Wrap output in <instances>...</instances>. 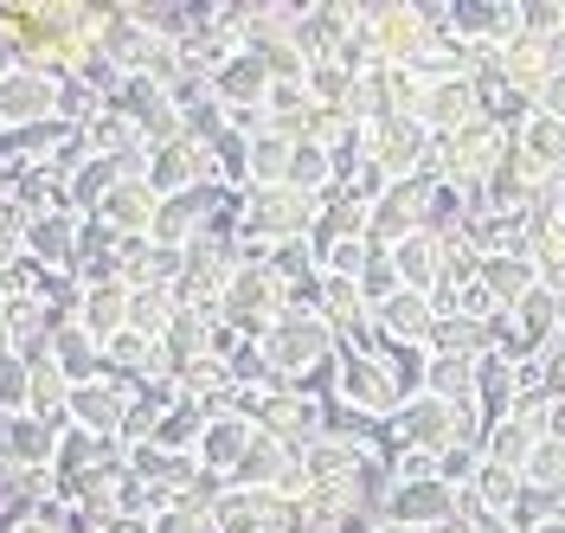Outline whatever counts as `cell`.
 <instances>
[{
  "label": "cell",
  "instance_id": "cell-1",
  "mask_svg": "<svg viewBox=\"0 0 565 533\" xmlns=\"http://www.w3.org/2000/svg\"><path fill=\"white\" fill-rule=\"evenodd\" d=\"M392 430H398L412 450H424V457H444V450H482V430L489 425H482L476 405H444V398L418 392V398L398 405Z\"/></svg>",
  "mask_w": 565,
  "mask_h": 533
},
{
  "label": "cell",
  "instance_id": "cell-2",
  "mask_svg": "<svg viewBox=\"0 0 565 533\" xmlns=\"http://www.w3.org/2000/svg\"><path fill=\"white\" fill-rule=\"evenodd\" d=\"M321 218L316 193H296V186H250L245 193V232L250 238H270V245H309Z\"/></svg>",
  "mask_w": 565,
  "mask_h": 533
},
{
  "label": "cell",
  "instance_id": "cell-3",
  "mask_svg": "<svg viewBox=\"0 0 565 533\" xmlns=\"http://www.w3.org/2000/svg\"><path fill=\"white\" fill-rule=\"evenodd\" d=\"M264 354H270V366H277L282 380H289V392H296V380H302L309 366H321V360L341 354V334H334V328H328L316 309H289V316L270 328Z\"/></svg>",
  "mask_w": 565,
  "mask_h": 533
},
{
  "label": "cell",
  "instance_id": "cell-4",
  "mask_svg": "<svg viewBox=\"0 0 565 533\" xmlns=\"http://www.w3.org/2000/svg\"><path fill=\"white\" fill-rule=\"evenodd\" d=\"M282 316H289V284L277 270H238L225 289V309H218V321H232L245 341H270Z\"/></svg>",
  "mask_w": 565,
  "mask_h": 533
},
{
  "label": "cell",
  "instance_id": "cell-5",
  "mask_svg": "<svg viewBox=\"0 0 565 533\" xmlns=\"http://www.w3.org/2000/svg\"><path fill=\"white\" fill-rule=\"evenodd\" d=\"M232 277H238V250L218 245V238H200V245H186L174 302H180V309H200V316H218V309H225V289H232Z\"/></svg>",
  "mask_w": 565,
  "mask_h": 533
},
{
  "label": "cell",
  "instance_id": "cell-6",
  "mask_svg": "<svg viewBox=\"0 0 565 533\" xmlns=\"http://www.w3.org/2000/svg\"><path fill=\"white\" fill-rule=\"evenodd\" d=\"M218 180V154H212L200 136H180V142L154 148V161H148V186L161 193V200H180V193H200Z\"/></svg>",
  "mask_w": 565,
  "mask_h": 533
},
{
  "label": "cell",
  "instance_id": "cell-7",
  "mask_svg": "<svg viewBox=\"0 0 565 533\" xmlns=\"http://www.w3.org/2000/svg\"><path fill=\"white\" fill-rule=\"evenodd\" d=\"M334 398L353 405V412H366V418H380V425H392L398 405H405V392L392 386V373L380 366V354H348V348H341V392Z\"/></svg>",
  "mask_w": 565,
  "mask_h": 533
},
{
  "label": "cell",
  "instance_id": "cell-8",
  "mask_svg": "<svg viewBox=\"0 0 565 533\" xmlns=\"http://www.w3.org/2000/svg\"><path fill=\"white\" fill-rule=\"evenodd\" d=\"M366 13V26L380 39V52H386V65H418L424 45H430V20H424V7L412 0H392V7H360Z\"/></svg>",
  "mask_w": 565,
  "mask_h": 533
},
{
  "label": "cell",
  "instance_id": "cell-9",
  "mask_svg": "<svg viewBox=\"0 0 565 533\" xmlns=\"http://www.w3.org/2000/svg\"><path fill=\"white\" fill-rule=\"evenodd\" d=\"M386 514H392V527L437 533V527H450V521H457V489H444L437 476H424V482H392Z\"/></svg>",
  "mask_w": 565,
  "mask_h": 533
},
{
  "label": "cell",
  "instance_id": "cell-10",
  "mask_svg": "<svg viewBox=\"0 0 565 533\" xmlns=\"http://www.w3.org/2000/svg\"><path fill=\"white\" fill-rule=\"evenodd\" d=\"M39 122H58V84L39 72L0 77V129H39Z\"/></svg>",
  "mask_w": 565,
  "mask_h": 533
},
{
  "label": "cell",
  "instance_id": "cell-11",
  "mask_svg": "<svg viewBox=\"0 0 565 533\" xmlns=\"http://www.w3.org/2000/svg\"><path fill=\"white\" fill-rule=\"evenodd\" d=\"M360 33V7H341V0H321L302 13V26H296V45H302V58L309 65H334L341 58V45Z\"/></svg>",
  "mask_w": 565,
  "mask_h": 533
},
{
  "label": "cell",
  "instance_id": "cell-12",
  "mask_svg": "<svg viewBox=\"0 0 565 533\" xmlns=\"http://www.w3.org/2000/svg\"><path fill=\"white\" fill-rule=\"evenodd\" d=\"M437 302L424 296V289H398L386 309H373V334L380 341H405V348H430V334H437Z\"/></svg>",
  "mask_w": 565,
  "mask_h": 533
},
{
  "label": "cell",
  "instance_id": "cell-13",
  "mask_svg": "<svg viewBox=\"0 0 565 533\" xmlns=\"http://www.w3.org/2000/svg\"><path fill=\"white\" fill-rule=\"evenodd\" d=\"M136 392L116 386V380H97V386H77L71 392V425L90 430V437H122V418H129Z\"/></svg>",
  "mask_w": 565,
  "mask_h": 533
},
{
  "label": "cell",
  "instance_id": "cell-14",
  "mask_svg": "<svg viewBox=\"0 0 565 533\" xmlns=\"http://www.w3.org/2000/svg\"><path fill=\"white\" fill-rule=\"evenodd\" d=\"M270 72H264V58L257 52H238V58H225L218 77H212V104L218 109H270Z\"/></svg>",
  "mask_w": 565,
  "mask_h": 533
},
{
  "label": "cell",
  "instance_id": "cell-15",
  "mask_svg": "<svg viewBox=\"0 0 565 533\" xmlns=\"http://www.w3.org/2000/svg\"><path fill=\"white\" fill-rule=\"evenodd\" d=\"M392 180H418L424 161H430V129H424L418 116H392L380 122V154H373Z\"/></svg>",
  "mask_w": 565,
  "mask_h": 533
},
{
  "label": "cell",
  "instance_id": "cell-16",
  "mask_svg": "<svg viewBox=\"0 0 565 533\" xmlns=\"http://www.w3.org/2000/svg\"><path fill=\"white\" fill-rule=\"evenodd\" d=\"M366 213H373V206H360L348 186H328V193H321V218H316V232H309L316 264L328 257V250H341L348 238H366Z\"/></svg>",
  "mask_w": 565,
  "mask_h": 533
},
{
  "label": "cell",
  "instance_id": "cell-17",
  "mask_svg": "<svg viewBox=\"0 0 565 533\" xmlns=\"http://www.w3.org/2000/svg\"><path fill=\"white\" fill-rule=\"evenodd\" d=\"M154 213H161V193H154L148 180H122L90 218H104L116 238H148V232H154Z\"/></svg>",
  "mask_w": 565,
  "mask_h": 533
},
{
  "label": "cell",
  "instance_id": "cell-18",
  "mask_svg": "<svg viewBox=\"0 0 565 533\" xmlns=\"http://www.w3.org/2000/svg\"><path fill=\"white\" fill-rule=\"evenodd\" d=\"M212 328H218V316H200V309H180L174 316V328L161 334V380L168 386H174L193 360L212 354Z\"/></svg>",
  "mask_w": 565,
  "mask_h": 533
},
{
  "label": "cell",
  "instance_id": "cell-19",
  "mask_svg": "<svg viewBox=\"0 0 565 533\" xmlns=\"http://www.w3.org/2000/svg\"><path fill=\"white\" fill-rule=\"evenodd\" d=\"M52 360H58V373H65L71 386H97L109 373L104 341H97L90 328H77V321H58V328H52Z\"/></svg>",
  "mask_w": 565,
  "mask_h": 533
},
{
  "label": "cell",
  "instance_id": "cell-20",
  "mask_svg": "<svg viewBox=\"0 0 565 533\" xmlns=\"http://www.w3.org/2000/svg\"><path fill=\"white\" fill-rule=\"evenodd\" d=\"M257 430H270V437H282V444H296V450H302V444H316V437H321V405H316V398H302V392H270Z\"/></svg>",
  "mask_w": 565,
  "mask_h": 533
},
{
  "label": "cell",
  "instance_id": "cell-21",
  "mask_svg": "<svg viewBox=\"0 0 565 533\" xmlns=\"http://www.w3.org/2000/svg\"><path fill=\"white\" fill-rule=\"evenodd\" d=\"M77 225H84V218H71V213H45V218H33L26 257H33L39 270H52V277H71V270H77Z\"/></svg>",
  "mask_w": 565,
  "mask_h": 533
},
{
  "label": "cell",
  "instance_id": "cell-22",
  "mask_svg": "<svg viewBox=\"0 0 565 533\" xmlns=\"http://www.w3.org/2000/svg\"><path fill=\"white\" fill-rule=\"evenodd\" d=\"M0 450L7 462H20V469H52L58 462V430L33 418V412H20V418H0Z\"/></svg>",
  "mask_w": 565,
  "mask_h": 533
},
{
  "label": "cell",
  "instance_id": "cell-23",
  "mask_svg": "<svg viewBox=\"0 0 565 533\" xmlns=\"http://www.w3.org/2000/svg\"><path fill=\"white\" fill-rule=\"evenodd\" d=\"M514 398H521V373H514V360L508 354H482L476 360V412H482V425L514 418Z\"/></svg>",
  "mask_w": 565,
  "mask_h": 533
},
{
  "label": "cell",
  "instance_id": "cell-24",
  "mask_svg": "<svg viewBox=\"0 0 565 533\" xmlns=\"http://www.w3.org/2000/svg\"><path fill=\"white\" fill-rule=\"evenodd\" d=\"M250 444H257V425L225 412V418H212L206 437H200V469H212V476H225V482H232V469L245 462Z\"/></svg>",
  "mask_w": 565,
  "mask_h": 533
},
{
  "label": "cell",
  "instance_id": "cell-25",
  "mask_svg": "<svg viewBox=\"0 0 565 533\" xmlns=\"http://www.w3.org/2000/svg\"><path fill=\"white\" fill-rule=\"evenodd\" d=\"M302 457L296 444H282L270 430H257V444L245 450V462L232 469V489H282V476H289V462Z\"/></svg>",
  "mask_w": 565,
  "mask_h": 533
},
{
  "label": "cell",
  "instance_id": "cell-26",
  "mask_svg": "<svg viewBox=\"0 0 565 533\" xmlns=\"http://www.w3.org/2000/svg\"><path fill=\"white\" fill-rule=\"evenodd\" d=\"M482 116V104H476V90L469 84H430L418 104V122L430 129V136H457V129H469Z\"/></svg>",
  "mask_w": 565,
  "mask_h": 533
},
{
  "label": "cell",
  "instance_id": "cell-27",
  "mask_svg": "<svg viewBox=\"0 0 565 533\" xmlns=\"http://www.w3.org/2000/svg\"><path fill=\"white\" fill-rule=\"evenodd\" d=\"M457 39H469V45H508V39H521V7H508V0H482V7H457V26H450Z\"/></svg>",
  "mask_w": 565,
  "mask_h": 533
},
{
  "label": "cell",
  "instance_id": "cell-28",
  "mask_svg": "<svg viewBox=\"0 0 565 533\" xmlns=\"http://www.w3.org/2000/svg\"><path fill=\"white\" fill-rule=\"evenodd\" d=\"M514 148H521L546 180H565V122H553V116H540V109H533L527 122L514 129Z\"/></svg>",
  "mask_w": 565,
  "mask_h": 533
},
{
  "label": "cell",
  "instance_id": "cell-29",
  "mask_svg": "<svg viewBox=\"0 0 565 533\" xmlns=\"http://www.w3.org/2000/svg\"><path fill=\"white\" fill-rule=\"evenodd\" d=\"M232 386H238V380H232V366L206 354V360H193V366L174 380V398H180V405H200V412L218 418V405L232 398Z\"/></svg>",
  "mask_w": 565,
  "mask_h": 533
},
{
  "label": "cell",
  "instance_id": "cell-30",
  "mask_svg": "<svg viewBox=\"0 0 565 533\" xmlns=\"http://www.w3.org/2000/svg\"><path fill=\"white\" fill-rule=\"evenodd\" d=\"M129 302H136V289H129V284L84 289V302H77V328H90L97 341H109V334H122V328H129Z\"/></svg>",
  "mask_w": 565,
  "mask_h": 533
},
{
  "label": "cell",
  "instance_id": "cell-31",
  "mask_svg": "<svg viewBox=\"0 0 565 533\" xmlns=\"http://www.w3.org/2000/svg\"><path fill=\"white\" fill-rule=\"evenodd\" d=\"M129 469H136L141 482L168 489V495H180V489L200 482V457H174V450H161V444H136V450H129Z\"/></svg>",
  "mask_w": 565,
  "mask_h": 533
},
{
  "label": "cell",
  "instance_id": "cell-32",
  "mask_svg": "<svg viewBox=\"0 0 565 533\" xmlns=\"http://www.w3.org/2000/svg\"><path fill=\"white\" fill-rule=\"evenodd\" d=\"M482 284H489V296L514 316L533 289H540V270H533V257H482Z\"/></svg>",
  "mask_w": 565,
  "mask_h": 533
},
{
  "label": "cell",
  "instance_id": "cell-33",
  "mask_svg": "<svg viewBox=\"0 0 565 533\" xmlns=\"http://www.w3.org/2000/svg\"><path fill=\"white\" fill-rule=\"evenodd\" d=\"M392 264H398V277H405V289H437V277H444V238H430V232H418V238H405V245L392 250Z\"/></svg>",
  "mask_w": 565,
  "mask_h": 533
},
{
  "label": "cell",
  "instance_id": "cell-34",
  "mask_svg": "<svg viewBox=\"0 0 565 533\" xmlns=\"http://www.w3.org/2000/svg\"><path fill=\"white\" fill-rule=\"evenodd\" d=\"M424 392H430V398H444V405H476V360H462V354H430Z\"/></svg>",
  "mask_w": 565,
  "mask_h": 533
},
{
  "label": "cell",
  "instance_id": "cell-35",
  "mask_svg": "<svg viewBox=\"0 0 565 533\" xmlns=\"http://www.w3.org/2000/svg\"><path fill=\"white\" fill-rule=\"evenodd\" d=\"M373 354H380V366L392 373V386L405 392V398H418L424 373H430V348H405V341H380V334H373Z\"/></svg>",
  "mask_w": 565,
  "mask_h": 533
},
{
  "label": "cell",
  "instance_id": "cell-36",
  "mask_svg": "<svg viewBox=\"0 0 565 533\" xmlns=\"http://www.w3.org/2000/svg\"><path fill=\"white\" fill-rule=\"evenodd\" d=\"M533 444H540V437H533L521 418H501V425L482 430V450H476V457H482V462H508V469H527Z\"/></svg>",
  "mask_w": 565,
  "mask_h": 533
},
{
  "label": "cell",
  "instance_id": "cell-37",
  "mask_svg": "<svg viewBox=\"0 0 565 533\" xmlns=\"http://www.w3.org/2000/svg\"><path fill=\"white\" fill-rule=\"evenodd\" d=\"M206 425H212V412H200V405H180V398H174V412L161 418L154 444H161V450H174V457H200V437H206Z\"/></svg>",
  "mask_w": 565,
  "mask_h": 533
},
{
  "label": "cell",
  "instance_id": "cell-38",
  "mask_svg": "<svg viewBox=\"0 0 565 533\" xmlns=\"http://www.w3.org/2000/svg\"><path fill=\"white\" fill-rule=\"evenodd\" d=\"M360 457H366V450H353V444H341V437L302 444V462H309L316 482H348V476H360Z\"/></svg>",
  "mask_w": 565,
  "mask_h": 533
},
{
  "label": "cell",
  "instance_id": "cell-39",
  "mask_svg": "<svg viewBox=\"0 0 565 533\" xmlns=\"http://www.w3.org/2000/svg\"><path fill=\"white\" fill-rule=\"evenodd\" d=\"M430 354H462V360H482V354H489V321L444 316V321H437V334H430Z\"/></svg>",
  "mask_w": 565,
  "mask_h": 533
},
{
  "label": "cell",
  "instance_id": "cell-40",
  "mask_svg": "<svg viewBox=\"0 0 565 533\" xmlns=\"http://www.w3.org/2000/svg\"><path fill=\"white\" fill-rule=\"evenodd\" d=\"M514 321H521V334H527L533 348L546 354V348L559 341V296H553V289H533L527 302L514 309Z\"/></svg>",
  "mask_w": 565,
  "mask_h": 533
},
{
  "label": "cell",
  "instance_id": "cell-41",
  "mask_svg": "<svg viewBox=\"0 0 565 533\" xmlns=\"http://www.w3.org/2000/svg\"><path fill=\"white\" fill-rule=\"evenodd\" d=\"M289 154H296V142L289 136H257L250 142V186H289Z\"/></svg>",
  "mask_w": 565,
  "mask_h": 533
},
{
  "label": "cell",
  "instance_id": "cell-42",
  "mask_svg": "<svg viewBox=\"0 0 565 533\" xmlns=\"http://www.w3.org/2000/svg\"><path fill=\"white\" fill-rule=\"evenodd\" d=\"M174 316H180L174 289H136V302H129V328L148 334V341H161V334L174 328Z\"/></svg>",
  "mask_w": 565,
  "mask_h": 533
},
{
  "label": "cell",
  "instance_id": "cell-43",
  "mask_svg": "<svg viewBox=\"0 0 565 533\" xmlns=\"http://www.w3.org/2000/svg\"><path fill=\"white\" fill-rule=\"evenodd\" d=\"M289 186L321 200V193L334 186V161H328V148H296V154H289Z\"/></svg>",
  "mask_w": 565,
  "mask_h": 533
},
{
  "label": "cell",
  "instance_id": "cell-44",
  "mask_svg": "<svg viewBox=\"0 0 565 533\" xmlns=\"http://www.w3.org/2000/svg\"><path fill=\"white\" fill-rule=\"evenodd\" d=\"M398 289H405V277H398L392 250H373V257H366V270H360V296H366V309H386Z\"/></svg>",
  "mask_w": 565,
  "mask_h": 533
},
{
  "label": "cell",
  "instance_id": "cell-45",
  "mask_svg": "<svg viewBox=\"0 0 565 533\" xmlns=\"http://www.w3.org/2000/svg\"><path fill=\"white\" fill-rule=\"evenodd\" d=\"M533 270H540V289H553V296H565V232L553 225V232H540L527 245Z\"/></svg>",
  "mask_w": 565,
  "mask_h": 533
},
{
  "label": "cell",
  "instance_id": "cell-46",
  "mask_svg": "<svg viewBox=\"0 0 565 533\" xmlns=\"http://www.w3.org/2000/svg\"><path fill=\"white\" fill-rule=\"evenodd\" d=\"M26 398H33V373H26V360L0 354V418H20Z\"/></svg>",
  "mask_w": 565,
  "mask_h": 533
},
{
  "label": "cell",
  "instance_id": "cell-47",
  "mask_svg": "<svg viewBox=\"0 0 565 533\" xmlns=\"http://www.w3.org/2000/svg\"><path fill=\"white\" fill-rule=\"evenodd\" d=\"M353 84H360V77H348L341 65H316V72H309V104L348 109V104H353Z\"/></svg>",
  "mask_w": 565,
  "mask_h": 533
},
{
  "label": "cell",
  "instance_id": "cell-48",
  "mask_svg": "<svg viewBox=\"0 0 565 533\" xmlns=\"http://www.w3.org/2000/svg\"><path fill=\"white\" fill-rule=\"evenodd\" d=\"M553 514H559V501L546 495V489H533V482H527V495L514 501V514H508V527H514V533H540L546 521H553Z\"/></svg>",
  "mask_w": 565,
  "mask_h": 533
},
{
  "label": "cell",
  "instance_id": "cell-49",
  "mask_svg": "<svg viewBox=\"0 0 565 533\" xmlns=\"http://www.w3.org/2000/svg\"><path fill=\"white\" fill-rule=\"evenodd\" d=\"M116 245H122V238L109 232L104 218H84V225H77V264H97V257H116ZM71 277H77V270H71Z\"/></svg>",
  "mask_w": 565,
  "mask_h": 533
},
{
  "label": "cell",
  "instance_id": "cell-50",
  "mask_svg": "<svg viewBox=\"0 0 565 533\" xmlns=\"http://www.w3.org/2000/svg\"><path fill=\"white\" fill-rule=\"evenodd\" d=\"M476 450H444V457H437V482H444V489H469V482H476Z\"/></svg>",
  "mask_w": 565,
  "mask_h": 533
},
{
  "label": "cell",
  "instance_id": "cell-51",
  "mask_svg": "<svg viewBox=\"0 0 565 533\" xmlns=\"http://www.w3.org/2000/svg\"><path fill=\"white\" fill-rule=\"evenodd\" d=\"M392 186H398V180H392L386 168L373 161V168H360V174H353V186H348V193H353V200H360V206H380V200H386Z\"/></svg>",
  "mask_w": 565,
  "mask_h": 533
},
{
  "label": "cell",
  "instance_id": "cell-52",
  "mask_svg": "<svg viewBox=\"0 0 565 533\" xmlns=\"http://www.w3.org/2000/svg\"><path fill=\"white\" fill-rule=\"evenodd\" d=\"M154 533H212L206 514H193V508H168L161 521H154Z\"/></svg>",
  "mask_w": 565,
  "mask_h": 533
},
{
  "label": "cell",
  "instance_id": "cell-53",
  "mask_svg": "<svg viewBox=\"0 0 565 533\" xmlns=\"http://www.w3.org/2000/svg\"><path fill=\"white\" fill-rule=\"evenodd\" d=\"M533 109H540V116H553V122H565V72L540 90V104H533Z\"/></svg>",
  "mask_w": 565,
  "mask_h": 533
},
{
  "label": "cell",
  "instance_id": "cell-54",
  "mask_svg": "<svg viewBox=\"0 0 565 533\" xmlns=\"http://www.w3.org/2000/svg\"><path fill=\"white\" fill-rule=\"evenodd\" d=\"M546 437H559L565 444V398H553V412H546Z\"/></svg>",
  "mask_w": 565,
  "mask_h": 533
},
{
  "label": "cell",
  "instance_id": "cell-55",
  "mask_svg": "<svg viewBox=\"0 0 565 533\" xmlns=\"http://www.w3.org/2000/svg\"><path fill=\"white\" fill-rule=\"evenodd\" d=\"M437 533H482V527H476V521H469V514H457V521H450V527H437Z\"/></svg>",
  "mask_w": 565,
  "mask_h": 533
},
{
  "label": "cell",
  "instance_id": "cell-56",
  "mask_svg": "<svg viewBox=\"0 0 565 533\" xmlns=\"http://www.w3.org/2000/svg\"><path fill=\"white\" fill-rule=\"evenodd\" d=\"M476 527H482V533H514L508 521H476Z\"/></svg>",
  "mask_w": 565,
  "mask_h": 533
},
{
  "label": "cell",
  "instance_id": "cell-57",
  "mask_svg": "<svg viewBox=\"0 0 565 533\" xmlns=\"http://www.w3.org/2000/svg\"><path fill=\"white\" fill-rule=\"evenodd\" d=\"M540 533H565V514H553V521H546V527H540Z\"/></svg>",
  "mask_w": 565,
  "mask_h": 533
},
{
  "label": "cell",
  "instance_id": "cell-58",
  "mask_svg": "<svg viewBox=\"0 0 565 533\" xmlns=\"http://www.w3.org/2000/svg\"><path fill=\"white\" fill-rule=\"evenodd\" d=\"M386 533H412V527H386Z\"/></svg>",
  "mask_w": 565,
  "mask_h": 533
},
{
  "label": "cell",
  "instance_id": "cell-59",
  "mask_svg": "<svg viewBox=\"0 0 565 533\" xmlns=\"http://www.w3.org/2000/svg\"><path fill=\"white\" fill-rule=\"evenodd\" d=\"M559 232H565V213H559Z\"/></svg>",
  "mask_w": 565,
  "mask_h": 533
}]
</instances>
